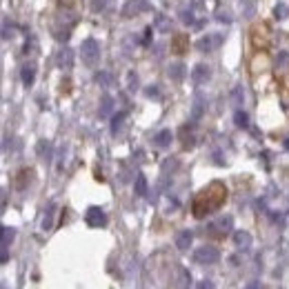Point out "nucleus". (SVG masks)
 Here are the masks:
<instances>
[{
	"label": "nucleus",
	"instance_id": "obj_1",
	"mask_svg": "<svg viewBox=\"0 0 289 289\" xmlns=\"http://www.w3.org/2000/svg\"><path fill=\"white\" fill-rule=\"evenodd\" d=\"M227 200V187L223 183H211L209 187H205L203 192L194 198V205H192V211L196 218H205V216L214 214L216 209L223 207V203Z\"/></svg>",
	"mask_w": 289,
	"mask_h": 289
},
{
	"label": "nucleus",
	"instance_id": "obj_2",
	"mask_svg": "<svg viewBox=\"0 0 289 289\" xmlns=\"http://www.w3.org/2000/svg\"><path fill=\"white\" fill-rule=\"evenodd\" d=\"M74 25H76V16L71 14V9H63V12L58 14V18H56L54 29H51L56 36V40H60V43L69 40L71 32H74Z\"/></svg>",
	"mask_w": 289,
	"mask_h": 289
},
{
	"label": "nucleus",
	"instance_id": "obj_3",
	"mask_svg": "<svg viewBox=\"0 0 289 289\" xmlns=\"http://www.w3.org/2000/svg\"><path fill=\"white\" fill-rule=\"evenodd\" d=\"M231 227H234V218H231V216H220V218H216L214 223L207 225L205 234L211 236V238H225L231 231Z\"/></svg>",
	"mask_w": 289,
	"mask_h": 289
},
{
	"label": "nucleus",
	"instance_id": "obj_4",
	"mask_svg": "<svg viewBox=\"0 0 289 289\" xmlns=\"http://www.w3.org/2000/svg\"><path fill=\"white\" fill-rule=\"evenodd\" d=\"M80 56H82V63L89 65V67H94L98 60H100V45H98L94 38L82 40V45H80Z\"/></svg>",
	"mask_w": 289,
	"mask_h": 289
},
{
	"label": "nucleus",
	"instance_id": "obj_5",
	"mask_svg": "<svg viewBox=\"0 0 289 289\" xmlns=\"http://www.w3.org/2000/svg\"><path fill=\"white\" fill-rule=\"evenodd\" d=\"M220 260V251L211 245H203L194 251V262L196 265H216Z\"/></svg>",
	"mask_w": 289,
	"mask_h": 289
},
{
	"label": "nucleus",
	"instance_id": "obj_6",
	"mask_svg": "<svg viewBox=\"0 0 289 289\" xmlns=\"http://www.w3.org/2000/svg\"><path fill=\"white\" fill-rule=\"evenodd\" d=\"M147 9H149V0H127V3L122 5V16L133 18V16H138V14L147 12Z\"/></svg>",
	"mask_w": 289,
	"mask_h": 289
},
{
	"label": "nucleus",
	"instance_id": "obj_7",
	"mask_svg": "<svg viewBox=\"0 0 289 289\" xmlns=\"http://www.w3.org/2000/svg\"><path fill=\"white\" fill-rule=\"evenodd\" d=\"M220 45H223V36L209 34V36H205V38H200L198 43H196V47H198V51H203V54H209V51L218 49Z\"/></svg>",
	"mask_w": 289,
	"mask_h": 289
},
{
	"label": "nucleus",
	"instance_id": "obj_8",
	"mask_svg": "<svg viewBox=\"0 0 289 289\" xmlns=\"http://www.w3.org/2000/svg\"><path fill=\"white\" fill-rule=\"evenodd\" d=\"M85 220L89 227H105L107 225V216L100 207H89L85 214Z\"/></svg>",
	"mask_w": 289,
	"mask_h": 289
},
{
	"label": "nucleus",
	"instance_id": "obj_9",
	"mask_svg": "<svg viewBox=\"0 0 289 289\" xmlns=\"http://www.w3.org/2000/svg\"><path fill=\"white\" fill-rule=\"evenodd\" d=\"M56 65L60 67V69H71L74 67V51H71V47H60L58 54H56Z\"/></svg>",
	"mask_w": 289,
	"mask_h": 289
},
{
	"label": "nucleus",
	"instance_id": "obj_10",
	"mask_svg": "<svg viewBox=\"0 0 289 289\" xmlns=\"http://www.w3.org/2000/svg\"><path fill=\"white\" fill-rule=\"evenodd\" d=\"M209 76H211V71H209V67L207 65H196L194 69H192V80L196 82V85H203V82H207L209 80Z\"/></svg>",
	"mask_w": 289,
	"mask_h": 289
},
{
	"label": "nucleus",
	"instance_id": "obj_11",
	"mask_svg": "<svg viewBox=\"0 0 289 289\" xmlns=\"http://www.w3.org/2000/svg\"><path fill=\"white\" fill-rule=\"evenodd\" d=\"M20 78H23L25 87H32L36 80V63H25L23 69H20Z\"/></svg>",
	"mask_w": 289,
	"mask_h": 289
},
{
	"label": "nucleus",
	"instance_id": "obj_12",
	"mask_svg": "<svg viewBox=\"0 0 289 289\" xmlns=\"http://www.w3.org/2000/svg\"><path fill=\"white\" fill-rule=\"evenodd\" d=\"M189 49V36H185V34H178V36H174L172 38V51L174 54H185V51Z\"/></svg>",
	"mask_w": 289,
	"mask_h": 289
},
{
	"label": "nucleus",
	"instance_id": "obj_13",
	"mask_svg": "<svg viewBox=\"0 0 289 289\" xmlns=\"http://www.w3.org/2000/svg\"><path fill=\"white\" fill-rule=\"evenodd\" d=\"M167 74H169V78L172 80H185V76H187V67H185L183 63H172L169 65V69H167Z\"/></svg>",
	"mask_w": 289,
	"mask_h": 289
},
{
	"label": "nucleus",
	"instance_id": "obj_14",
	"mask_svg": "<svg viewBox=\"0 0 289 289\" xmlns=\"http://www.w3.org/2000/svg\"><path fill=\"white\" fill-rule=\"evenodd\" d=\"M180 140H183V147H194L196 136H194V127L192 125H183L180 127Z\"/></svg>",
	"mask_w": 289,
	"mask_h": 289
},
{
	"label": "nucleus",
	"instance_id": "obj_15",
	"mask_svg": "<svg viewBox=\"0 0 289 289\" xmlns=\"http://www.w3.org/2000/svg\"><path fill=\"white\" fill-rule=\"evenodd\" d=\"M192 240H194V234L189 229H183L180 234L176 236V247L180 251H185V249H189V245H192Z\"/></svg>",
	"mask_w": 289,
	"mask_h": 289
},
{
	"label": "nucleus",
	"instance_id": "obj_16",
	"mask_svg": "<svg viewBox=\"0 0 289 289\" xmlns=\"http://www.w3.org/2000/svg\"><path fill=\"white\" fill-rule=\"evenodd\" d=\"M234 242H236L238 249H249V247H251V234H249V231H236Z\"/></svg>",
	"mask_w": 289,
	"mask_h": 289
},
{
	"label": "nucleus",
	"instance_id": "obj_17",
	"mask_svg": "<svg viewBox=\"0 0 289 289\" xmlns=\"http://www.w3.org/2000/svg\"><path fill=\"white\" fill-rule=\"evenodd\" d=\"M154 27L161 34H167L169 29H172V20L165 16V14H156V16H154Z\"/></svg>",
	"mask_w": 289,
	"mask_h": 289
},
{
	"label": "nucleus",
	"instance_id": "obj_18",
	"mask_svg": "<svg viewBox=\"0 0 289 289\" xmlns=\"http://www.w3.org/2000/svg\"><path fill=\"white\" fill-rule=\"evenodd\" d=\"M32 176H34L32 169H23V172L16 176V189H25V187H27V183H32Z\"/></svg>",
	"mask_w": 289,
	"mask_h": 289
},
{
	"label": "nucleus",
	"instance_id": "obj_19",
	"mask_svg": "<svg viewBox=\"0 0 289 289\" xmlns=\"http://www.w3.org/2000/svg\"><path fill=\"white\" fill-rule=\"evenodd\" d=\"M172 131H169V129H163V131H158L156 133V138H154V142L158 144V147H167L169 142H172Z\"/></svg>",
	"mask_w": 289,
	"mask_h": 289
},
{
	"label": "nucleus",
	"instance_id": "obj_20",
	"mask_svg": "<svg viewBox=\"0 0 289 289\" xmlns=\"http://www.w3.org/2000/svg\"><path fill=\"white\" fill-rule=\"evenodd\" d=\"M133 189H136V196H147V178H144V174H138L136 176Z\"/></svg>",
	"mask_w": 289,
	"mask_h": 289
},
{
	"label": "nucleus",
	"instance_id": "obj_21",
	"mask_svg": "<svg viewBox=\"0 0 289 289\" xmlns=\"http://www.w3.org/2000/svg\"><path fill=\"white\" fill-rule=\"evenodd\" d=\"M54 211H56V205L51 203L49 207H47V211H45V218H43V229H45V231L54 227Z\"/></svg>",
	"mask_w": 289,
	"mask_h": 289
},
{
	"label": "nucleus",
	"instance_id": "obj_22",
	"mask_svg": "<svg viewBox=\"0 0 289 289\" xmlns=\"http://www.w3.org/2000/svg\"><path fill=\"white\" fill-rule=\"evenodd\" d=\"M38 156L43 158V161H49V158H51V142L49 140H40L38 142Z\"/></svg>",
	"mask_w": 289,
	"mask_h": 289
},
{
	"label": "nucleus",
	"instance_id": "obj_23",
	"mask_svg": "<svg viewBox=\"0 0 289 289\" xmlns=\"http://www.w3.org/2000/svg\"><path fill=\"white\" fill-rule=\"evenodd\" d=\"M111 107H113V98L111 96H102V102H100V116L107 118L111 113Z\"/></svg>",
	"mask_w": 289,
	"mask_h": 289
},
{
	"label": "nucleus",
	"instance_id": "obj_24",
	"mask_svg": "<svg viewBox=\"0 0 289 289\" xmlns=\"http://www.w3.org/2000/svg\"><path fill=\"white\" fill-rule=\"evenodd\" d=\"M125 118H127V113H125V111H118V113H113V118H111V131H113V133H118V129L122 127V122H125Z\"/></svg>",
	"mask_w": 289,
	"mask_h": 289
},
{
	"label": "nucleus",
	"instance_id": "obj_25",
	"mask_svg": "<svg viewBox=\"0 0 289 289\" xmlns=\"http://www.w3.org/2000/svg\"><path fill=\"white\" fill-rule=\"evenodd\" d=\"M234 122H236V127H240V129H245V127H249V116H247L245 111H236L234 113Z\"/></svg>",
	"mask_w": 289,
	"mask_h": 289
},
{
	"label": "nucleus",
	"instance_id": "obj_26",
	"mask_svg": "<svg viewBox=\"0 0 289 289\" xmlns=\"http://www.w3.org/2000/svg\"><path fill=\"white\" fill-rule=\"evenodd\" d=\"M200 116H203V98L200 96H196V100H194V111H192V120H200Z\"/></svg>",
	"mask_w": 289,
	"mask_h": 289
},
{
	"label": "nucleus",
	"instance_id": "obj_27",
	"mask_svg": "<svg viewBox=\"0 0 289 289\" xmlns=\"http://www.w3.org/2000/svg\"><path fill=\"white\" fill-rule=\"evenodd\" d=\"M287 16H289V12H287V5L278 3L276 7H273V18H276V20H285Z\"/></svg>",
	"mask_w": 289,
	"mask_h": 289
},
{
	"label": "nucleus",
	"instance_id": "obj_28",
	"mask_svg": "<svg viewBox=\"0 0 289 289\" xmlns=\"http://www.w3.org/2000/svg\"><path fill=\"white\" fill-rule=\"evenodd\" d=\"M14 236H16V231H14L12 227H3V247L9 249V242L14 240Z\"/></svg>",
	"mask_w": 289,
	"mask_h": 289
},
{
	"label": "nucleus",
	"instance_id": "obj_29",
	"mask_svg": "<svg viewBox=\"0 0 289 289\" xmlns=\"http://www.w3.org/2000/svg\"><path fill=\"white\" fill-rule=\"evenodd\" d=\"M231 100H234V105H242V100H245L242 87H234V91H231Z\"/></svg>",
	"mask_w": 289,
	"mask_h": 289
},
{
	"label": "nucleus",
	"instance_id": "obj_30",
	"mask_svg": "<svg viewBox=\"0 0 289 289\" xmlns=\"http://www.w3.org/2000/svg\"><path fill=\"white\" fill-rule=\"evenodd\" d=\"M34 51H36V38L32 36V38H27V40H25L23 54H25V56H29V54H34Z\"/></svg>",
	"mask_w": 289,
	"mask_h": 289
},
{
	"label": "nucleus",
	"instance_id": "obj_31",
	"mask_svg": "<svg viewBox=\"0 0 289 289\" xmlns=\"http://www.w3.org/2000/svg\"><path fill=\"white\" fill-rule=\"evenodd\" d=\"M107 3H109V0H89V5H91L94 12H102V9L107 7Z\"/></svg>",
	"mask_w": 289,
	"mask_h": 289
},
{
	"label": "nucleus",
	"instance_id": "obj_32",
	"mask_svg": "<svg viewBox=\"0 0 289 289\" xmlns=\"http://www.w3.org/2000/svg\"><path fill=\"white\" fill-rule=\"evenodd\" d=\"M278 67H285V65H289V51H280V54H278Z\"/></svg>",
	"mask_w": 289,
	"mask_h": 289
},
{
	"label": "nucleus",
	"instance_id": "obj_33",
	"mask_svg": "<svg viewBox=\"0 0 289 289\" xmlns=\"http://www.w3.org/2000/svg\"><path fill=\"white\" fill-rule=\"evenodd\" d=\"M96 80L100 82L102 87H107V85L111 82V80H109V74H105V71H102V74H96Z\"/></svg>",
	"mask_w": 289,
	"mask_h": 289
},
{
	"label": "nucleus",
	"instance_id": "obj_34",
	"mask_svg": "<svg viewBox=\"0 0 289 289\" xmlns=\"http://www.w3.org/2000/svg\"><path fill=\"white\" fill-rule=\"evenodd\" d=\"M144 94H147V98H158L161 96V91H158V87H147V89H144Z\"/></svg>",
	"mask_w": 289,
	"mask_h": 289
},
{
	"label": "nucleus",
	"instance_id": "obj_35",
	"mask_svg": "<svg viewBox=\"0 0 289 289\" xmlns=\"http://www.w3.org/2000/svg\"><path fill=\"white\" fill-rule=\"evenodd\" d=\"M183 23L194 25V14H192V12H183Z\"/></svg>",
	"mask_w": 289,
	"mask_h": 289
},
{
	"label": "nucleus",
	"instance_id": "obj_36",
	"mask_svg": "<svg viewBox=\"0 0 289 289\" xmlns=\"http://www.w3.org/2000/svg\"><path fill=\"white\" fill-rule=\"evenodd\" d=\"M200 289H216V285L211 280H203L200 282Z\"/></svg>",
	"mask_w": 289,
	"mask_h": 289
},
{
	"label": "nucleus",
	"instance_id": "obj_37",
	"mask_svg": "<svg viewBox=\"0 0 289 289\" xmlns=\"http://www.w3.org/2000/svg\"><path fill=\"white\" fill-rule=\"evenodd\" d=\"M149 38H152V27H147V32H144V38H142L144 47H147V45H149Z\"/></svg>",
	"mask_w": 289,
	"mask_h": 289
},
{
	"label": "nucleus",
	"instance_id": "obj_38",
	"mask_svg": "<svg viewBox=\"0 0 289 289\" xmlns=\"http://www.w3.org/2000/svg\"><path fill=\"white\" fill-rule=\"evenodd\" d=\"M245 289H262V287H260V282H249Z\"/></svg>",
	"mask_w": 289,
	"mask_h": 289
},
{
	"label": "nucleus",
	"instance_id": "obj_39",
	"mask_svg": "<svg viewBox=\"0 0 289 289\" xmlns=\"http://www.w3.org/2000/svg\"><path fill=\"white\" fill-rule=\"evenodd\" d=\"M285 149H287V152H289V138H287V140H285Z\"/></svg>",
	"mask_w": 289,
	"mask_h": 289
}]
</instances>
